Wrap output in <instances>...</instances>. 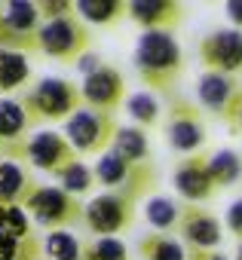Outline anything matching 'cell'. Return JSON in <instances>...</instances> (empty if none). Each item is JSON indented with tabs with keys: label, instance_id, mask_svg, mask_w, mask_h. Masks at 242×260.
Returning <instances> with one entry per match:
<instances>
[{
	"label": "cell",
	"instance_id": "3",
	"mask_svg": "<svg viewBox=\"0 0 242 260\" xmlns=\"http://www.w3.org/2000/svg\"><path fill=\"white\" fill-rule=\"evenodd\" d=\"M92 172H95V181H98L101 187H107V190H113V193H126V196H132L135 202L144 199V196L157 187V181H160L154 162L132 166V162H126L123 156L113 153V150L101 153V156L95 159Z\"/></svg>",
	"mask_w": 242,
	"mask_h": 260
},
{
	"label": "cell",
	"instance_id": "24",
	"mask_svg": "<svg viewBox=\"0 0 242 260\" xmlns=\"http://www.w3.org/2000/svg\"><path fill=\"white\" fill-rule=\"evenodd\" d=\"M208 172L218 187H233L242 178V156L236 150H215L208 156Z\"/></svg>",
	"mask_w": 242,
	"mask_h": 260
},
{
	"label": "cell",
	"instance_id": "11",
	"mask_svg": "<svg viewBox=\"0 0 242 260\" xmlns=\"http://www.w3.org/2000/svg\"><path fill=\"white\" fill-rule=\"evenodd\" d=\"M199 58L205 71L233 77L242 68V31L239 28H221L199 40Z\"/></svg>",
	"mask_w": 242,
	"mask_h": 260
},
{
	"label": "cell",
	"instance_id": "9",
	"mask_svg": "<svg viewBox=\"0 0 242 260\" xmlns=\"http://www.w3.org/2000/svg\"><path fill=\"white\" fill-rule=\"evenodd\" d=\"M43 25L40 4H28V0H13L4 7V19H0V49L13 52H40L37 46V31Z\"/></svg>",
	"mask_w": 242,
	"mask_h": 260
},
{
	"label": "cell",
	"instance_id": "28",
	"mask_svg": "<svg viewBox=\"0 0 242 260\" xmlns=\"http://www.w3.org/2000/svg\"><path fill=\"white\" fill-rule=\"evenodd\" d=\"M98 181H95V172L86 166V162H74V166H68L62 175H58V187L65 190V193H71V196H83V193H89L92 187H95Z\"/></svg>",
	"mask_w": 242,
	"mask_h": 260
},
{
	"label": "cell",
	"instance_id": "32",
	"mask_svg": "<svg viewBox=\"0 0 242 260\" xmlns=\"http://www.w3.org/2000/svg\"><path fill=\"white\" fill-rule=\"evenodd\" d=\"M224 125L230 128V135H242V95L233 101V107L224 113Z\"/></svg>",
	"mask_w": 242,
	"mask_h": 260
},
{
	"label": "cell",
	"instance_id": "12",
	"mask_svg": "<svg viewBox=\"0 0 242 260\" xmlns=\"http://www.w3.org/2000/svg\"><path fill=\"white\" fill-rule=\"evenodd\" d=\"M80 92H83V104L86 107L104 110V113H113L123 101H129L126 98V80L113 64H101L95 74L83 77Z\"/></svg>",
	"mask_w": 242,
	"mask_h": 260
},
{
	"label": "cell",
	"instance_id": "35",
	"mask_svg": "<svg viewBox=\"0 0 242 260\" xmlns=\"http://www.w3.org/2000/svg\"><path fill=\"white\" fill-rule=\"evenodd\" d=\"M224 10H227L230 22H233V25H236V28L242 31V0H230V4H227Z\"/></svg>",
	"mask_w": 242,
	"mask_h": 260
},
{
	"label": "cell",
	"instance_id": "30",
	"mask_svg": "<svg viewBox=\"0 0 242 260\" xmlns=\"http://www.w3.org/2000/svg\"><path fill=\"white\" fill-rule=\"evenodd\" d=\"M0 230L10 233V236H16V239H28V236H34L25 205H4V202H0Z\"/></svg>",
	"mask_w": 242,
	"mask_h": 260
},
{
	"label": "cell",
	"instance_id": "36",
	"mask_svg": "<svg viewBox=\"0 0 242 260\" xmlns=\"http://www.w3.org/2000/svg\"><path fill=\"white\" fill-rule=\"evenodd\" d=\"M236 260H242V242H239V251H236Z\"/></svg>",
	"mask_w": 242,
	"mask_h": 260
},
{
	"label": "cell",
	"instance_id": "25",
	"mask_svg": "<svg viewBox=\"0 0 242 260\" xmlns=\"http://www.w3.org/2000/svg\"><path fill=\"white\" fill-rule=\"evenodd\" d=\"M43 254L49 260H83V242L68 230H52L43 236Z\"/></svg>",
	"mask_w": 242,
	"mask_h": 260
},
{
	"label": "cell",
	"instance_id": "37",
	"mask_svg": "<svg viewBox=\"0 0 242 260\" xmlns=\"http://www.w3.org/2000/svg\"><path fill=\"white\" fill-rule=\"evenodd\" d=\"M0 147H4V138H0Z\"/></svg>",
	"mask_w": 242,
	"mask_h": 260
},
{
	"label": "cell",
	"instance_id": "31",
	"mask_svg": "<svg viewBox=\"0 0 242 260\" xmlns=\"http://www.w3.org/2000/svg\"><path fill=\"white\" fill-rule=\"evenodd\" d=\"M74 4H68V0H43L40 4V16L43 22H52V19H65V16H74Z\"/></svg>",
	"mask_w": 242,
	"mask_h": 260
},
{
	"label": "cell",
	"instance_id": "8",
	"mask_svg": "<svg viewBox=\"0 0 242 260\" xmlns=\"http://www.w3.org/2000/svg\"><path fill=\"white\" fill-rule=\"evenodd\" d=\"M166 144L172 153L181 156H196L202 153L205 144V122L202 113L193 101L187 98H172L169 104V119H166Z\"/></svg>",
	"mask_w": 242,
	"mask_h": 260
},
{
	"label": "cell",
	"instance_id": "7",
	"mask_svg": "<svg viewBox=\"0 0 242 260\" xmlns=\"http://www.w3.org/2000/svg\"><path fill=\"white\" fill-rule=\"evenodd\" d=\"M135 205L138 202L132 196L107 190V193L86 202L83 226L92 233V239H107V236H116V233H126L135 223Z\"/></svg>",
	"mask_w": 242,
	"mask_h": 260
},
{
	"label": "cell",
	"instance_id": "26",
	"mask_svg": "<svg viewBox=\"0 0 242 260\" xmlns=\"http://www.w3.org/2000/svg\"><path fill=\"white\" fill-rule=\"evenodd\" d=\"M40 254H43V242H37V236L16 239L0 230V260H37Z\"/></svg>",
	"mask_w": 242,
	"mask_h": 260
},
{
	"label": "cell",
	"instance_id": "38",
	"mask_svg": "<svg viewBox=\"0 0 242 260\" xmlns=\"http://www.w3.org/2000/svg\"><path fill=\"white\" fill-rule=\"evenodd\" d=\"M0 19H4V10H0Z\"/></svg>",
	"mask_w": 242,
	"mask_h": 260
},
{
	"label": "cell",
	"instance_id": "14",
	"mask_svg": "<svg viewBox=\"0 0 242 260\" xmlns=\"http://www.w3.org/2000/svg\"><path fill=\"white\" fill-rule=\"evenodd\" d=\"M178 233L187 242V248H215L224 236L221 220L208 208H199V205H184Z\"/></svg>",
	"mask_w": 242,
	"mask_h": 260
},
{
	"label": "cell",
	"instance_id": "21",
	"mask_svg": "<svg viewBox=\"0 0 242 260\" xmlns=\"http://www.w3.org/2000/svg\"><path fill=\"white\" fill-rule=\"evenodd\" d=\"M138 254L144 260H187L184 245L175 236H169V233H147V236H141Z\"/></svg>",
	"mask_w": 242,
	"mask_h": 260
},
{
	"label": "cell",
	"instance_id": "27",
	"mask_svg": "<svg viewBox=\"0 0 242 260\" xmlns=\"http://www.w3.org/2000/svg\"><path fill=\"white\" fill-rule=\"evenodd\" d=\"M83 260H129V248L119 236L83 242Z\"/></svg>",
	"mask_w": 242,
	"mask_h": 260
},
{
	"label": "cell",
	"instance_id": "6",
	"mask_svg": "<svg viewBox=\"0 0 242 260\" xmlns=\"http://www.w3.org/2000/svg\"><path fill=\"white\" fill-rule=\"evenodd\" d=\"M116 128L119 125L113 122V113L83 107L65 122V138L71 141V147L80 156H101L113 147Z\"/></svg>",
	"mask_w": 242,
	"mask_h": 260
},
{
	"label": "cell",
	"instance_id": "19",
	"mask_svg": "<svg viewBox=\"0 0 242 260\" xmlns=\"http://www.w3.org/2000/svg\"><path fill=\"white\" fill-rule=\"evenodd\" d=\"M28 113L22 107V101L16 98H0V138H4V147L22 144V135L28 132Z\"/></svg>",
	"mask_w": 242,
	"mask_h": 260
},
{
	"label": "cell",
	"instance_id": "18",
	"mask_svg": "<svg viewBox=\"0 0 242 260\" xmlns=\"http://www.w3.org/2000/svg\"><path fill=\"white\" fill-rule=\"evenodd\" d=\"M110 150L119 153V156H123L126 162H132V166L150 162V141H147V132H144L141 125H119Z\"/></svg>",
	"mask_w": 242,
	"mask_h": 260
},
{
	"label": "cell",
	"instance_id": "4",
	"mask_svg": "<svg viewBox=\"0 0 242 260\" xmlns=\"http://www.w3.org/2000/svg\"><path fill=\"white\" fill-rule=\"evenodd\" d=\"M37 46L52 61L77 64L83 55H89L92 34H89V28L83 25L80 16H65V19H52V22H43L40 25Z\"/></svg>",
	"mask_w": 242,
	"mask_h": 260
},
{
	"label": "cell",
	"instance_id": "34",
	"mask_svg": "<svg viewBox=\"0 0 242 260\" xmlns=\"http://www.w3.org/2000/svg\"><path fill=\"white\" fill-rule=\"evenodd\" d=\"M187 260H230L215 248H187Z\"/></svg>",
	"mask_w": 242,
	"mask_h": 260
},
{
	"label": "cell",
	"instance_id": "1",
	"mask_svg": "<svg viewBox=\"0 0 242 260\" xmlns=\"http://www.w3.org/2000/svg\"><path fill=\"white\" fill-rule=\"evenodd\" d=\"M132 61L147 92H163V95H169L178 86L184 71V52L175 34L169 31H144L135 43Z\"/></svg>",
	"mask_w": 242,
	"mask_h": 260
},
{
	"label": "cell",
	"instance_id": "29",
	"mask_svg": "<svg viewBox=\"0 0 242 260\" xmlns=\"http://www.w3.org/2000/svg\"><path fill=\"white\" fill-rule=\"evenodd\" d=\"M126 110H129V116L135 119V125H141V128H150V125H157V119H160V104H157V98H154L150 92H135V95H129Z\"/></svg>",
	"mask_w": 242,
	"mask_h": 260
},
{
	"label": "cell",
	"instance_id": "17",
	"mask_svg": "<svg viewBox=\"0 0 242 260\" xmlns=\"http://www.w3.org/2000/svg\"><path fill=\"white\" fill-rule=\"evenodd\" d=\"M40 184L34 181V175L28 172V166L0 156V202H4V205H25V199Z\"/></svg>",
	"mask_w": 242,
	"mask_h": 260
},
{
	"label": "cell",
	"instance_id": "15",
	"mask_svg": "<svg viewBox=\"0 0 242 260\" xmlns=\"http://www.w3.org/2000/svg\"><path fill=\"white\" fill-rule=\"evenodd\" d=\"M242 95V83L236 77H227V74H211L205 71L199 80H196V98L205 110H211L215 116L224 119V113L233 107V101Z\"/></svg>",
	"mask_w": 242,
	"mask_h": 260
},
{
	"label": "cell",
	"instance_id": "16",
	"mask_svg": "<svg viewBox=\"0 0 242 260\" xmlns=\"http://www.w3.org/2000/svg\"><path fill=\"white\" fill-rule=\"evenodd\" d=\"M129 19L135 25H141L144 31H169L172 34V28L181 25V19H184V7L172 4V0H132Z\"/></svg>",
	"mask_w": 242,
	"mask_h": 260
},
{
	"label": "cell",
	"instance_id": "5",
	"mask_svg": "<svg viewBox=\"0 0 242 260\" xmlns=\"http://www.w3.org/2000/svg\"><path fill=\"white\" fill-rule=\"evenodd\" d=\"M25 211H28L46 233H52V230H68V226H74V223H83V217H86V205H83L77 196H71V193H65L62 187H52V184H40V187L25 199Z\"/></svg>",
	"mask_w": 242,
	"mask_h": 260
},
{
	"label": "cell",
	"instance_id": "2",
	"mask_svg": "<svg viewBox=\"0 0 242 260\" xmlns=\"http://www.w3.org/2000/svg\"><path fill=\"white\" fill-rule=\"evenodd\" d=\"M22 107L28 113V122H68L77 110H83V92L77 83L62 77H43L31 92H25Z\"/></svg>",
	"mask_w": 242,
	"mask_h": 260
},
{
	"label": "cell",
	"instance_id": "22",
	"mask_svg": "<svg viewBox=\"0 0 242 260\" xmlns=\"http://www.w3.org/2000/svg\"><path fill=\"white\" fill-rule=\"evenodd\" d=\"M31 77V64L25 52H13V49H0V92H16L19 86H25Z\"/></svg>",
	"mask_w": 242,
	"mask_h": 260
},
{
	"label": "cell",
	"instance_id": "33",
	"mask_svg": "<svg viewBox=\"0 0 242 260\" xmlns=\"http://www.w3.org/2000/svg\"><path fill=\"white\" fill-rule=\"evenodd\" d=\"M227 230L242 242V199H236V202L227 208Z\"/></svg>",
	"mask_w": 242,
	"mask_h": 260
},
{
	"label": "cell",
	"instance_id": "10",
	"mask_svg": "<svg viewBox=\"0 0 242 260\" xmlns=\"http://www.w3.org/2000/svg\"><path fill=\"white\" fill-rule=\"evenodd\" d=\"M80 153L71 147V141L58 132H37L31 141H25V162H31L34 169L40 172H49V175H62L68 166L80 162L77 159Z\"/></svg>",
	"mask_w": 242,
	"mask_h": 260
},
{
	"label": "cell",
	"instance_id": "23",
	"mask_svg": "<svg viewBox=\"0 0 242 260\" xmlns=\"http://www.w3.org/2000/svg\"><path fill=\"white\" fill-rule=\"evenodd\" d=\"M181 211H184V205H178V202L169 199V196H150V199L144 202V217H147V223H150L154 230H160V233L178 230Z\"/></svg>",
	"mask_w": 242,
	"mask_h": 260
},
{
	"label": "cell",
	"instance_id": "20",
	"mask_svg": "<svg viewBox=\"0 0 242 260\" xmlns=\"http://www.w3.org/2000/svg\"><path fill=\"white\" fill-rule=\"evenodd\" d=\"M74 10L80 13V19L101 28H110L123 16H129V4H119V0H77Z\"/></svg>",
	"mask_w": 242,
	"mask_h": 260
},
{
	"label": "cell",
	"instance_id": "13",
	"mask_svg": "<svg viewBox=\"0 0 242 260\" xmlns=\"http://www.w3.org/2000/svg\"><path fill=\"white\" fill-rule=\"evenodd\" d=\"M208 156H211V153L187 156V159L178 162V169H175V175H172L175 193H178L181 199H187V205H199V202L211 199L215 190H218V184H215V178H211V172H208Z\"/></svg>",
	"mask_w": 242,
	"mask_h": 260
}]
</instances>
